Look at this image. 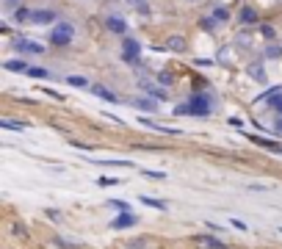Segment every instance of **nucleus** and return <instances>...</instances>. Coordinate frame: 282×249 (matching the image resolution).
<instances>
[{
	"mask_svg": "<svg viewBox=\"0 0 282 249\" xmlns=\"http://www.w3.org/2000/svg\"><path fill=\"white\" fill-rule=\"evenodd\" d=\"M274 133H282V116L277 122H274Z\"/></svg>",
	"mask_w": 282,
	"mask_h": 249,
	"instance_id": "7c9ffc66",
	"label": "nucleus"
},
{
	"mask_svg": "<svg viewBox=\"0 0 282 249\" xmlns=\"http://www.w3.org/2000/svg\"><path fill=\"white\" fill-rule=\"evenodd\" d=\"M130 105H133L136 111H144V114H155V111H158V103H155L152 97H136Z\"/></svg>",
	"mask_w": 282,
	"mask_h": 249,
	"instance_id": "423d86ee",
	"label": "nucleus"
},
{
	"mask_svg": "<svg viewBox=\"0 0 282 249\" xmlns=\"http://www.w3.org/2000/svg\"><path fill=\"white\" fill-rule=\"evenodd\" d=\"M246 75L255 80V83H268V75H265V67L260 64V61H252V64H246Z\"/></svg>",
	"mask_w": 282,
	"mask_h": 249,
	"instance_id": "20e7f679",
	"label": "nucleus"
},
{
	"mask_svg": "<svg viewBox=\"0 0 282 249\" xmlns=\"http://www.w3.org/2000/svg\"><path fill=\"white\" fill-rule=\"evenodd\" d=\"M188 108H191V116H207L210 114V100L205 95H194L188 100Z\"/></svg>",
	"mask_w": 282,
	"mask_h": 249,
	"instance_id": "f03ea898",
	"label": "nucleus"
},
{
	"mask_svg": "<svg viewBox=\"0 0 282 249\" xmlns=\"http://www.w3.org/2000/svg\"><path fill=\"white\" fill-rule=\"evenodd\" d=\"M141 202L150 208H155V211H166V202H161V199H152V197H141Z\"/></svg>",
	"mask_w": 282,
	"mask_h": 249,
	"instance_id": "6ab92c4d",
	"label": "nucleus"
},
{
	"mask_svg": "<svg viewBox=\"0 0 282 249\" xmlns=\"http://www.w3.org/2000/svg\"><path fill=\"white\" fill-rule=\"evenodd\" d=\"M280 56H282V47H277V44L265 47V58H280Z\"/></svg>",
	"mask_w": 282,
	"mask_h": 249,
	"instance_id": "aec40b11",
	"label": "nucleus"
},
{
	"mask_svg": "<svg viewBox=\"0 0 282 249\" xmlns=\"http://www.w3.org/2000/svg\"><path fill=\"white\" fill-rule=\"evenodd\" d=\"M138 86H141V92H147V95L152 97V100H166V89L163 86H155L150 80H138Z\"/></svg>",
	"mask_w": 282,
	"mask_h": 249,
	"instance_id": "39448f33",
	"label": "nucleus"
},
{
	"mask_svg": "<svg viewBox=\"0 0 282 249\" xmlns=\"http://www.w3.org/2000/svg\"><path fill=\"white\" fill-rule=\"evenodd\" d=\"M213 19H216V22H227V19H230V11H227V9H216Z\"/></svg>",
	"mask_w": 282,
	"mask_h": 249,
	"instance_id": "412c9836",
	"label": "nucleus"
},
{
	"mask_svg": "<svg viewBox=\"0 0 282 249\" xmlns=\"http://www.w3.org/2000/svg\"><path fill=\"white\" fill-rule=\"evenodd\" d=\"M128 247H130V249H144V247H147V244H144V241H130Z\"/></svg>",
	"mask_w": 282,
	"mask_h": 249,
	"instance_id": "c85d7f7f",
	"label": "nucleus"
},
{
	"mask_svg": "<svg viewBox=\"0 0 282 249\" xmlns=\"http://www.w3.org/2000/svg\"><path fill=\"white\" fill-rule=\"evenodd\" d=\"M14 47H17L19 53H31V56H39V53H44L42 44L31 42V39H17V42H14Z\"/></svg>",
	"mask_w": 282,
	"mask_h": 249,
	"instance_id": "0eeeda50",
	"label": "nucleus"
},
{
	"mask_svg": "<svg viewBox=\"0 0 282 249\" xmlns=\"http://www.w3.org/2000/svg\"><path fill=\"white\" fill-rule=\"evenodd\" d=\"M238 17H241V22H246V25H252V22H257V11H255V9H249V6H246V9H241V14H238Z\"/></svg>",
	"mask_w": 282,
	"mask_h": 249,
	"instance_id": "dca6fc26",
	"label": "nucleus"
},
{
	"mask_svg": "<svg viewBox=\"0 0 282 249\" xmlns=\"http://www.w3.org/2000/svg\"><path fill=\"white\" fill-rule=\"evenodd\" d=\"M260 34H263L265 39H268V42H271L274 36H277V34H274V28H271V25H263V28H260Z\"/></svg>",
	"mask_w": 282,
	"mask_h": 249,
	"instance_id": "cd10ccee",
	"label": "nucleus"
},
{
	"mask_svg": "<svg viewBox=\"0 0 282 249\" xmlns=\"http://www.w3.org/2000/svg\"><path fill=\"white\" fill-rule=\"evenodd\" d=\"M0 128H6V130H25L28 125H25V122H17V119H0Z\"/></svg>",
	"mask_w": 282,
	"mask_h": 249,
	"instance_id": "f3484780",
	"label": "nucleus"
},
{
	"mask_svg": "<svg viewBox=\"0 0 282 249\" xmlns=\"http://www.w3.org/2000/svg\"><path fill=\"white\" fill-rule=\"evenodd\" d=\"M72 39H75V25H72V22H58V25L53 28V34H50V42L58 44V47L69 44Z\"/></svg>",
	"mask_w": 282,
	"mask_h": 249,
	"instance_id": "f257e3e1",
	"label": "nucleus"
},
{
	"mask_svg": "<svg viewBox=\"0 0 282 249\" xmlns=\"http://www.w3.org/2000/svg\"><path fill=\"white\" fill-rule=\"evenodd\" d=\"M3 67L9 69V72H28V61L25 58H14V61H6V64H3Z\"/></svg>",
	"mask_w": 282,
	"mask_h": 249,
	"instance_id": "ddd939ff",
	"label": "nucleus"
},
{
	"mask_svg": "<svg viewBox=\"0 0 282 249\" xmlns=\"http://www.w3.org/2000/svg\"><path fill=\"white\" fill-rule=\"evenodd\" d=\"M199 244H202V247H207V249H230L224 241L213 238V235H199Z\"/></svg>",
	"mask_w": 282,
	"mask_h": 249,
	"instance_id": "f8f14e48",
	"label": "nucleus"
},
{
	"mask_svg": "<svg viewBox=\"0 0 282 249\" xmlns=\"http://www.w3.org/2000/svg\"><path fill=\"white\" fill-rule=\"evenodd\" d=\"M130 3H133V6H136V9H138V6H141V3H144V0H130Z\"/></svg>",
	"mask_w": 282,
	"mask_h": 249,
	"instance_id": "2f4dec72",
	"label": "nucleus"
},
{
	"mask_svg": "<svg viewBox=\"0 0 282 249\" xmlns=\"http://www.w3.org/2000/svg\"><path fill=\"white\" fill-rule=\"evenodd\" d=\"M50 22H56V11H50V9L34 11V25H50Z\"/></svg>",
	"mask_w": 282,
	"mask_h": 249,
	"instance_id": "6e6552de",
	"label": "nucleus"
},
{
	"mask_svg": "<svg viewBox=\"0 0 282 249\" xmlns=\"http://www.w3.org/2000/svg\"><path fill=\"white\" fill-rule=\"evenodd\" d=\"M105 22H108V28H111L113 34H119V36L128 34V22H125L122 17H116V14H111V17L105 19Z\"/></svg>",
	"mask_w": 282,
	"mask_h": 249,
	"instance_id": "9d476101",
	"label": "nucleus"
},
{
	"mask_svg": "<svg viewBox=\"0 0 282 249\" xmlns=\"http://www.w3.org/2000/svg\"><path fill=\"white\" fill-rule=\"evenodd\" d=\"M47 216H50L53 222H61V213H58V211H47Z\"/></svg>",
	"mask_w": 282,
	"mask_h": 249,
	"instance_id": "c756f323",
	"label": "nucleus"
},
{
	"mask_svg": "<svg viewBox=\"0 0 282 249\" xmlns=\"http://www.w3.org/2000/svg\"><path fill=\"white\" fill-rule=\"evenodd\" d=\"M158 80H161V86H163V89H169L171 83H174V80H171V75H169V72H161V75H158Z\"/></svg>",
	"mask_w": 282,
	"mask_h": 249,
	"instance_id": "b1692460",
	"label": "nucleus"
},
{
	"mask_svg": "<svg viewBox=\"0 0 282 249\" xmlns=\"http://www.w3.org/2000/svg\"><path fill=\"white\" fill-rule=\"evenodd\" d=\"M56 244L58 247H67V249H77L80 244H75V241H64V238H56Z\"/></svg>",
	"mask_w": 282,
	"mask_h": 249,
	"instance_id": "bb28decb",
	"label": "nucleus"
},
{
	"mask_svg": "<svg viewBox=\"0 0 282 249\" xmlns=\"http://www.w3.org/2000/svg\"><path fill=\"white\" fill-rule=\"evenodd\" d=\"M92 95H97V97H103L105 103H116V95H113L111 89H105V86H100V83H92Z\"/></svg>",
	"mask_w": 282,
	"mask_h": 249,
	"instance_id": "9b49d317",
	"label": "nucleus"
},
{
	"mask_svg": "<svg viewBox=\"0 0 282 249\" xmlns=\"http://www.w3.org/2000/svg\"><path fill=\"white\" fill-rule=\"evenodd\" d=\"M186 114H191L188 103H183V105H174V116H186Z\"/></svg>",
	"mask_w": 282,
	"mask_h": 249,
	"instance_id": "a878e982",
	"label": "nucleus"
},
{
	"mask_svg": "<svg viewBox=\"0 0 282 249\" xmlns=\"http://www.w3.org/2000/svg\"><path fill=\"white\" fill-rule=\"evenodd\" d=\"M108 205L116 208V211H122V213H128V211H130V208L125 205V202H122V199H108Z\"/></svg>",
	"mask_w": 282,
	"mask_h": 249,
	"instance_id": "5701e85b",
	"label": "nucleus"
},
{
	"mask_svg": "<svg viewBox=\"0 0 282 249\" xmlns=\"http://www.w3.org/2000/svg\"><path fill=\"white\" fill-rule=\"evenodd\" d=\"M6 3H17V0H6Z\"/></svg>",
	"mask_w": 282,
	"mask_h": 249,
	"instance_id": "473e14b6",
	"label": "nucleus"
},
{
	"mask_svg": "<svg viewBox=\"0 0 282 249\" xmlns=\"http://www.w3.org/2000/svg\"><path fill=\"white\" fill-rule=\"evenodd\" d=\"M265 105H268V108H274V111L282 116V92H280V95H274L271 100H265Z\"/></svg>",
	"mask_w": 282,
	"mask_h": 249,
	"instance_id": "a211bd4d",
	"label": "nucleus"
},
{
	"mask_svg": "<svg viewBox=\"0 0 282 249\" xmlns=\"http://www.w3.org/2000/svg\"><path fill=\"white\" fill-rule=\"evenodd\" d=\"M138 56H141V44L136 39L125 36V53H122V61L125 64H138Z\"/></svg>",
	"mask_w": 282,
	"mask_h": 249,
	"instance_id": "7ed1b4c3",
	"label": "nucleus"
},
{
	"mask_svg": "<svg viewBox=\"0 0 282 249\" xmlns=\"http://www.w3.org/2000/svg\"><path fill=\"white\" fill-rule=\"evenodd\" d=\"M67 83L69 86H75V89H92L89 86V77H83V75H69Z\"/></svg>",
	"mask_w": 282,
	"mask_h": 249,
	"instance_id": "2eb2a0df",
	"label": "nucleus"
},
{
	"mask_svg": "<svg viewBox=\"0 0 282 249\" xmlns=\"http://www.w3.org/2000/svg\"><path fill=\"white\" fill-rule=\"evenodd\" d=\"M14 22H19V25H22V22H34V11L25 9V6H19V9L14 11Z\"/></svg>",
	"mask_w": 282,
	"mask_h": 249,
	"instance_id": "4468645a",
	"label": "nucleus"
},
{
	"mask_svg": "<svg viewBox=\"0 0 282 249\" xmlns=\"http://www.w3.org/2000/svg\"><path fill=\"white\" fill-rule=\"evenodd\" d=\"M28 75H31V77H47V69H42V67H31V69H28Z\"/></svg>",
	"mask_w": 282,
	"mask_h": 249,
	"instance_id": "393cba45",
	"label": "nucleus"
},
{
	"mask_svg": "<svg viewBox=\"0 0 282 249\" xmlns=\"http://www.w3.org/2000/svg\"><path fill=\"white\" fill-rule=\"evenodd\" d=\"M138 222V216H133V213H122V216H116L111 222V227L113 230H125V227H133V224Z\"/></svg>",
	"mask_w": 282,
	"mask_h": 249,
	"instance_id": "1a4fd4ad",
	"label": "nucleus"
},
{
	"mask_svg": "<svg viewBox=\"0 0 282 249\" xmlns=\"http://www.w3.org/2000/svg\"><path fill=\"white\" fill-rule=\"evenodd\" d=\"M169 47H171V50H183V47H186V42H183L180 36H171V39H169Z\"/></svg>",
	"mask_w": 282,
	"mask_h": 249,
	"instance_id": "4be33fe9",
	"label": "nucleus"
}]
</instances>
